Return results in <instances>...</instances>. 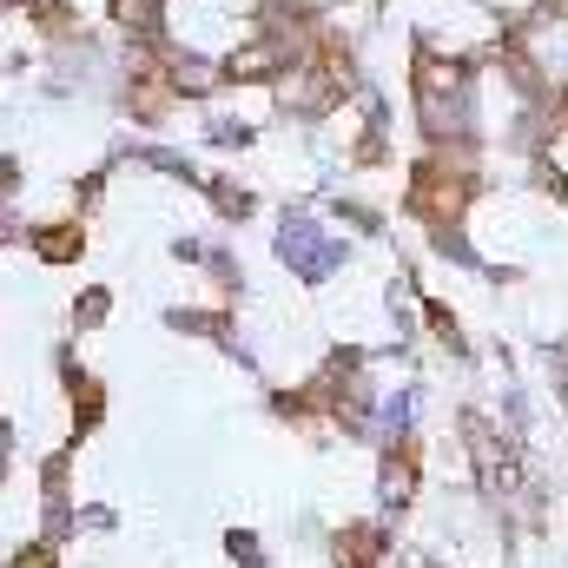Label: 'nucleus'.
Here are the masks:
<instances>
[{
  "label": "nucleus",
  "instance_id": "obj_3",
  "mask_svg": "<svg viewBox=\"0 0 568 568\" xmlns=\"http://www.w3.org/2000/svg\"><path fill=\"white\" fill-rule=\"evenodd\" d=\"M113 20H120L133 40H140L145 53L159 47V0H113Z\"/></svg>",
  "mask_w": 568,
  "mask_h": 568
},
{
  "label": "nucleus",
  "instance_id": "obj_1",
  "mask_svg": "<svg viewBox=\"0 0 568 568\" xmlns=\"http://www.w3.org/2000/svg\"><path fill=\"white\" fill-rule=\"evenodd\" d=\"M331 562H337V568H384V562H390V542H384V529H377V523H351V529H337Z\"/></svg>",
  "mask_w": 568,
  "mask_h": 568
},
{
  "label": "nucleus",
  "instance_id": "obj_2",
  "mask_svg": "<svg viewBox=\"0 0 568 568\" xmlns=\"http://www.w3.org/2000/svg\"><path fill=\"white\" fill-rule=\"evenodd\" d=\"M384 496H390V503H410V496H417V443H397V449L384 456Z\"/></svg>",
  "mask_w": 568,
  "mask_h": 568
},
{
  "label": "nucleus",
  "instance_id": "obj_5",
  "mask_svg": "<svg viewBox=\"0 0 568 568\" xmlns=\"http://www.w3.org/2000/svg\"><path fill=\"white\" fill-rule=\"evenodd\" d=\"M73 424H80V429L100 424V384H93V377H80V384H73Z\"/></svg>",
  "mask_w": 568,
  "mask_h": 568
},
{
  "label": "nucleus",
  "instance_id": "obj_4",
  "mask_svg": "<svg viewBox=\"0 0 568 568\" xmlns=\"http://www.w3.org/2000/svg\"><path fill=\"white\" fill-rule=\"evenodd\" d=\"M33 252H40V258H53V265H67V258H80V252H87V232H80V225H47V232L33 239Z\"/></svg>",
  "mask_w": 568,
  "mask_h": 568
}]
</instances>
